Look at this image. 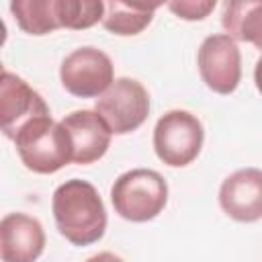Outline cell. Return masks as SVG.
Segmentation results:
<instances>
[{"label": "cell", "instance_id": "8fae6325", "mask_svg": "<svg viewBox=\"0 0 262 262\" xmlns=\"http://www.w3.org/2000/svg\"><path fill=\"white\" fill-rule=\"evenodd\" d=\"M61 125L72 137L74 164L86 166L98 162L111 147L113 131L96 111H74L61 119Z\"/></svg>", "mask_w": 262, "mask_h": 262}, {"label": "cell", "instance_id": "3957f363", "mask_svg": "<svg viewBox=\"0 0 262 262\" xmlns=\"http://www.w3.org/2000/svg\"><path fill=\"white\" fill-rule=\"evenodd\" d=\"M115 213L131 223L156 219L168 203V182L149 168H133L117 176L111 186Z\"/></svg>", "mask_w": 262, "mask_h": 262}, {"label": "cell", "instance_id": "e0dca14e", "mask_svg": "<svg viewBox=\"0 0 262 262\" xmlns=\"http://www.w3.org/2000/svg\"><path fill=\"white\" fill-rule=\"evenodd\" d=\"M86 262H125L121 256L113 254V252H98L94 256H90Z\"/></svg>", "mask_w": 262, "mask_h": 262}, {"label": "cell", "instance_id": "8992f818", "mask_svg": "<svg viewBox=\"0 0 262 262\" xmlns=\"http://www.w3.org/2000/svg\"><path fill=\"white\" fill-rule=\"evenodd\" d=\"M59 80L72 96H102L115 82V66L104 51L96 47H78L61 61Z\"/></svg>", "mask_w": 262, "mask_h": 262}, {"label": "cell", "instance_id": "5b68a950", "mask_svg": "<svg viewBox=\"0 0 262 262\" xmlns=\"http://www.w3.org/2000/svg\"><path fill=\"white\" fill-rule=\"evenodd\" d=\"M94 111L106 121L115 135L139 129L149 115V94L135 78H117L108 90L96 98Z\"/></svg>", "mask_w": 262, "mask_h": 262}, {"label": "cell", "instance_id": "ac0fdd59", "mask_svg": "<svg viewBox=\"0 0 262 262\" xmlns=\"http://www.w3.org/2000/svg\"><path fill=\"white\" fill-rule=\"evenodd\" d=\"M254 82H256V88H258V92L262 94V55L258 57V61H256V68H254Z\"/></svg>", "mask_w": 262, "mask_h": 262}, {"label": "cell", "instance_id": "4fadbf2b", "mask_svg": "<svg viewBox=\"0 0 262 262\" xmlns=\"http://www.w3.org/2000/svg\"><path fill=\"white\" fill-rule=\"evenodd\" d=\"M10 12L29 35H47L61 29L59 0H14L10 2Z\"/></svg>", "mask_w": 262, "mask_h": 262}, {"label": "cell", "instance_id": "7c38bea8", "mask_svg": "<svg viewBox=\"0 0 262 262\" xmlns=\"http://www.w3.org/2000/svg\"><path fill=\"white\" fill-rule=\"evenodd\" d=\"M221 25L233 41L262 49V0H233L223 4Z\"/></svg>", "mask_w": 262, "mask_h": 262}, {"label": "cell", "instance_id": "9c48e42d", "mask_svg": "<svg viewBox=\"0 0 262 262\" xmlns=\"http://www.w3.org/2000/svg\"><path fill=\"white\" fill-rule=\"evenodd\" d=\"M219 205L227 217L239 223L262 219V170L242 168L219 186Z\"/></svg>", "mask_w": 262, "mask_h": 262}, {"label": "cell", "instance_id": "277c9868", "mask_svg": "<svg viewBox=\"0 0 262 262\" xmlns=\"http://www.w3.org/2000/svg\"><path fill=\"white\" fill-rule=\"evenodd\" d=\"M205 141V129L196 115L174 108L164 113L154 127V151L170 168H182L196 160Z\"/></svg>", "mask_w": 262, "mask_h": 262}, {"label": "cell", "instance_id": "ba28073f", "mask_svg": "<svg viewBox=\"0 0 262 262\" xmlns=\"http://www.w3.org/2000/svg\"><path fill=\"white\" fill-rule=\"evenodd\" d=\"M51 115L43 96L33 90L20 76L2 70L0 78V125L8 139H14L18 129H23L33 119Z\"/></svg>", "mask_w": 262, "mask_h": 262}, {"label": "cell", "instance_id": "5bb4252c", "mask_svg": "<svg viewBox=\"0 0 262 262\" xmlns=\"http://www.w3.org/2000/svg\"><path fill=\"white\" fill-rule=\"evenodd\" d=\"M156 4H129L121 0H111L104 2V16H102V27L111 31L113 35L121 37H131L141 33L154 18Z\"/></svg>", "mask_w": 262, "mask_h": 262}, {"label": "cell", "instance_id": "7a4b0ae2", "mask_svg": "<svg viewBox=\"0 0 262 262\" xmlns=\"http://www.w3.org/2000/svg\"><path fill=\"white\" fill-rule=\"evenodd\" d=\"M12 141L25 168L35 174H53L74 162L72 137L61 121L55 123L51 115L27 123Z\"/></svg>", "mask_w": 262, "mask_h": 262}, {"label": "cell", "instance_id": "52a82bcc", "mask_svg": "<svg viewBox=\"0 0 262 262\" xmlns=\"http://www.w3.org/2000/svg\"><path fill=\"white\" fill-rule=\"evenodd\" d=\"M199 74L205 86L217 94H231L242 80V53L237 43L225 35H209L196 53Z\"/></svg>", "mask_w": 262, "mask_h": 262}, {"label": "cell", "instance_id": "30bf717a", "mask_svg": "<svg viewBox=\"0 0 262 262\" xmlns=\"http://www.w3.org/2000/svg\"><path fill=\"white\" fill-rule=\"evenodd\" d=\"M45 250V231L39 219L27 213H8L0 221L2 262H37Z\"/></svg>", "mask_w": 262, "mask_h": 262}, {"label": "cell", "instance_id": "6da1fadb", "mask_svg": "<svg viewBox=\"0 0 262 262\" xmlns=\"http://www.w3.org/2000/svg\"><path fill=\"white\" fill-rule=\"evenodd\" d=\"M57 231L74 246H90L106 231V209L94 184L72 178L59 184L51 199Z\"/></svg>", "mask_w": 262, "mask_h": 262}, {"label": "cell", "instance_id": "9a60e30c", "mask_svg": "<svg viewBox=\"0 0 262 262\" xmlns=\"http://www.w3.org/2000/svg\"><path fill=\"white\" fill-rule=\"evenodd\" d=\"M104 2L100 0H59V23L61 29L82 31L98 20L102 23Z\"/></svg>", "mask_w": 262, "mask_h": 262}, {"label": "cell", "instance_id": "2e32d148", "mask_svg": "<svg viewBox=\"0 0 262 262\" xmlns=\"http://www.w3.org/2000/svg\"><path fill=\"white\" fill-rule=\"evenodd\" d=\"M168 8L184 20H203L213 8H215V0H180V2H170Z\"/></svg>", "mask_w": 262, "mask_h": 262}]
</instances>
